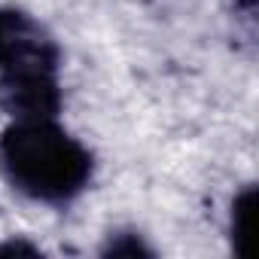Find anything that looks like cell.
I'll use <instances>...</instances> for the list:
<instances>
[{
  "label": "cell",
  "instance_id": "3",
  "mask_svg": "<svg viewBox=\"0 0 259 259\" xmlns=\"http://www.w3.org/2000/svg\"><path fill=\"white\" fill-rule=\"evenodd\" d=\"M253 207H256V186L250 183L232 198V207H229V241L238 256L250 253L247 241H250V229H253Z\"/></svg>",
  "mask_w": 259,
  "mask_h": 259
},
{
  "label": "cell",
  "instance_id": "2",
  "mask_svg": "<svg viewBox=\"0 0 259 259\" xmlns=\"http://www.w3.org/2000/svg\"><path fill=\"white\" fill-rule=\"evenodd\" d=\"M61 104L58 40L37 16L0 7V110L10 119H46Z\"/></svg>",
  "mask_w": 259,
  "mask_h": 259
},
{
  "label": "cell",
  "instance_id": "4",
  "mask_svg": "<svg viewBox=\"0 0 259 259\" xmlns=\"http://www.w3.org/2000/svg\"><path fill=\"white\" fill-rule=\"evenodd\" d=\"M101 253L104 256H153V247L144 244L138 232H110Z\"/></svg>",
  "mask_w": 259,
  "mask_h": 259
},
{
  "label": "cell",
  "instance_id": "1",
  "mask_svg": "<svg viewBox=\"0 0 259 259\" xmlns=\"http://www.w3.org/2000/svg\"><path fill=\"white\" fill-rule=\"evenodd\" d=\"M0 174L31 201L67 204L89 189L95 156L58 116L10 119L0 132Z\"/></svg>",
  "mask_w": 259,
  "mask_h": 259
}]
</instances>
